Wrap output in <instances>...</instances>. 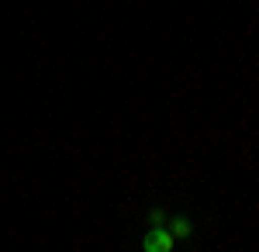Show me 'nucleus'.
<instances>
[{"mask_svg":"<svg viewBox=\"0 0 259 252\" xmlns=\"http://www.w3.org/2000/svg\"><path fill=\"white\" fill-rule=\"evenodd\" d=\"M152 221H156V225H166V211H159V207H156V211H152Z\"/></svg>","mask_w":259,"mask_h":252,"instance_id":"3","label":"nucleus"},{"mask_svg":"<svg viewBox=\"0 0 259 252\" xmlns=\"http://www.w3.org/2000/svg\"><path fill=\"white\" fill-rule=\"evenodd\" d=\"M166 225H169V232H173V238H177V242L194 238V225H190L187 218H166Z\"/></svg>","mask_w":259,"mask_h":252,"instance_id":"2","label":"nucleus"},{"mask_svg":"<svg viewBox=\"0 0 259 252\" xmlns=\"http://www.w3.org/2000/svg\"><path fill=\"white\" fill-rule=\"evenodd\" d=\"M177 245V238H173V232H169V225H156L152 232L142 238V249L145 252H169Z\"/></svg>","mask_w":259,"mask_h":252,"instance_id":"1","label":"nucleus"}]
</instances>
